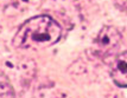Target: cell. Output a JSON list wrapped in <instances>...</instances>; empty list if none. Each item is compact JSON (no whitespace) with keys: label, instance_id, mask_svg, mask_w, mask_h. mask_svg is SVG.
I'll use <instances>...</instances> for the list:
<instances>
[{"label":"cell","instance_id":"cell-1","mask_svg":"<svg viewBox=\"0 0 127 98\" xmlns=\"http://www.w3.org/2000/svg\"><path fill=\"white\" fill-rule=\"evenodd\" d=\"M62 36V27L49 16L29 19L18 28L13 38L17 49H45L56 44Z\"/></svg>","mask_w":127,"mask_h":98},{"label":"cell","instance_id":"cell-2","mask_svg":"<svg viewBox=\"0 0 127 98\" xmlns=\"http://www.w3.org/2000/svg\"><path fill=\"white\" fill-rule=\"evenodd\" d=\"M121 33L113 26H103L95 38L96 50L100 55L108 56L114 52L121 43Z\"/></svg>","mask_w":127,"mask_h":98},{"label":"cell","instance_id":"cell-3","mask_svg":"<svg viewBox=\"0 0 127 98\" xmlns=\"http://www.w3.org/2000/svg\"><path fill=\"white\" fill-rule=\"evenodd\" d=\"M111 77L116 86L127 87V51L119 55L113 61Z\"/></svg>","mask_w":127,"mask_h":98},{"label":"cell","instance_id":"cell-4","mask_svg":"<svg viewBox=\"0 0 127 98\" xmlns=\"http://www.w3.org/2000/svg\"><path fill=\"white\" fill-rule=\"evenodd\" d=\"M0 98H14V90L8 78L0 72Z\"/></svg>","mask_w":127,"mask_h":98},{"label":"cell","instance_id":"cell-5","mask_svg":"<svg viewBox=\"0 0 127 98\" xmlns=\"http://www.w3.org/2000/svg\"><path fill=\"white\" fill-rule=\"evenodd\" d=\"M114 1V5L122 12H126L127 13V0H113Z\"/></svg>","mask_w":127,"mask_h":98},{"label":"cell","instance_id":"cell-6","mask_svg":"<svg viewBox=\"0 0 127 98\" xmlns=\"http://www.w3.org/2000/svg\"><path fill=\"white\" fill-rule=\"evenodd\" d=\"M24 2H28V4H34V2H37L38 0H22Z\"/></svg>","mask_w":127,"mask_h":98}]
</instances>
